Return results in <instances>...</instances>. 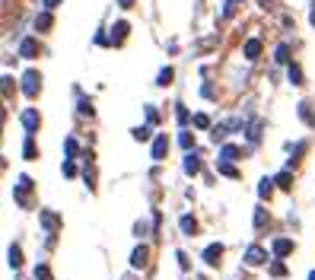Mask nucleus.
<instances>
[{
    "mask_svg": "<svg viewBox=\"0 0 315 280\" xmlns=\"http://www.w3.org/2000/svg\"><path fill=\"white\" fill-rule=\"evenodd\" d=\"M229 3H239V0H229Z\"/></svg>",
    "mask_w": 315,
    "mask_h": 280,
    "instance_id": "nucleus-37",
    "label": "nucleus"
},
{
    "mask_svg": "<svg viewBox=\"0 0 315 280\" xmlns=\"http://www.w3.org/2000/svg\"><path fill=\"white\" fill-rule=\"evenodd\" d=\"M223 159H226V163H229V159H239V146L226 143V146H223Z\"/></svg>",
    "mask_w": 315,
    "mask_h": 280,
    "instance_id": "nucleus-20",
    "label": "nucleus"
},
{
    "mask_svg": "<svg viewBox=\"0 0 315 280\" xmlns=\"http://www.w3.org/2000/svg\"><path fill=\"white\" fill-rule=\"evenodd\" d=\"M194 124H198V128H207V124H210V118H207V115H194Z\"/></svg>",
    "mask_w": 315,
    "mask_h": 280,
    "instance_id": "nucleus-31",
    "label": "nucleus"
},
{
    "mask_svg": "<svg viewBox=\"0 0 315 280\" xmlns=\"http://www.w3.org/2000/svg\"><path fill=\"white\" fill-rule=\"evenodd\" d=\"M166 150H169V140H166V134H159L153 140V159H166Z\"/></svg>",
    "mask_w": 315,
    "mask_h": 280,
    "instance_id": "nucleus-6",
    "label": "nucleus"
},
{
    "mask_svg": "<svg viewBox=\"0 0 315 280\" xmlns=\"http://www.w3.org/2000/svg\"><path fill=\"white\" fill-rule=\"evenodd\" d=\"M290 252H293V242H290V239H277V242H274V255H277V258L290 255Z\"/></svg>",
    "mask_w": 315,
    "mask_h": 280,
    "instance_id": "nucleus-11",
    "label": "nucleus"
},
{
    "mask_svg": "<svg viewBox=\"0 0 315 280\" xmlns=\"http://www.w3.org/2000/svg\"><path fill=\"white\" fill-rule=\"evenodd\" d=\"M264 258H267V252H264V249H258V245H252V249L245 252V264H249V268H258V264H264Z\"/></svg>",
    "mask_w": 315,
    "mask_h": 280,
    "instance_id": "nucleus-4",
    "label": "nucleus"
},
{
    "mask_svg": "<svg viewBox=\"0 0 315 280\" xmlns=\"http://www.w3.org/2000/svg\"><path fill=\"white\" fill-rule=\"evenodd\" d=\"M309 280H315V271H312V274H309Z\"/></svg>",
    "mask_w": 315,
    "mask_h": 280,
    "instance_id": "nucleus-36",
    "label": "nucleus"
},
{
    "mask_svg": "<svg viewBox=\"0 0 315 280\" xmlns=\"http://www.w3.org/2000/svg\"><path fill=\"white\" fill-rule=\"evenodd\" d=\"M159 86H169L172 83V67H166V70H159V80H156Z\"/></svg>",
    "mask_w": 315,
    "mask_h": 280,
    "instance_id": "nucleus-23",
    "label": "nucleus"
},
{
    "mask_svg": "<svg viewBox=\"0 0 315 280\" xmlns=\"http://www.w3.org/2000/svg\"><path fill=\"white\" fill-rule=\"evenodd\" d=\"M185 172H188V175L200 172V156L198 153H188V156H185Z\"/></svg>",
    "mask_w": 315,
    "mask_h": 280,
    "instance_id": "nucleus-10",
    "label": "nucleus"
},
{
    "mask_svg": "<svg viewBox=\"0 0 315 280\" xmlns=\"http://www.w3.org/2000/svg\"><path fill=\"white\" fill-rule=\"evenodd\" d=\"M274 57H277L280 64H284V61H290V48H286V45H280V48H277V55H274Z\"/></svg>",
    "mask_w": 315,
    "mask_h": 280,
    "instance_id": "nucleus-27",
    "label": "nucleus"
},
{
    "mask_svg": "<svg viewBox=\"0 0 315 280\" xmlns=\"http://www.w3.org/2000/svg\"><path fill=\"white\" fill-rule=\"evenodd\" d=\"M217 172H223V175H229V178H239V169H236V166H229L226 159H220V163H217Z\"/></svg>",
    "mask_w": 315,
    "mask_h": 280,
    "instance_id": "nucleus-13",
    "label": "nucleus"
},
{
    "mask_svg": "<svg viewBox=\"0 0 315 280\" xmlns=\"http://www.w3.org/2000/svg\"><path fill=\"white\" fill-rule=\"evenodd\" d=\"M6 255H10V268H19V264H23V252H19V245H10Z\"/></svg>",
    "mask_w": 315,
    "mask_h": 280,
    "instance_id": "nucleus-15",
    "label": "nucleus"
},
{
    "mask_svg": "<svg viewBox=\"0 0 315 280\" xmlns=\"http://www.w3.org/2000/svg\"><path fill=\"white\" fill-rule=\"evenodd\" d=\"M29 195H32V178H19L16 182V191H13V197H16L19 207H29Z\"/></svg>",
    "mask_w": 315,
    "mask_h": 280,
    "instance_id": "nucleus-1",
    "label": "nucleus"
},
{
    "mask_svg": "<svg viewBox=\"0 0 315 280\" xmlns=\"http://www.w3.org/2000/svg\"><path fill=\"white\" fill-rule=\"evenodd\" d=\"M290 83H296V86L303 83V70H299L296 64H290Z\"/></svg>",
    "mask_w": 315,
    "mask_h": 280,
    "instance_id": "nucleus-22",
    "label": "nucleus"
},
{
    "mask_svg": "<svg viewBox=\"0 0 315 280\" xmlns=\"http://www.w3.org/2000/svg\"><path fill=\"white\" fill-rule=\"evenodd\" d=\"M134 140H150V128H134Z\"/></svg>",
    "mask_w": 315,
    "mask_h": 280,
    "instance_id": "nucleus-29",
    "label": "nucleus"
},
{
    "mask_svg": "<svg viewBox=\"0 0 315 280\" xmlns=\"http://www.w3.org/2000/svg\"><path fill=\"white\" fill-rule=\"evenodd\" d=\"M309 19H312V26H315V3H312V10H309Z\"/></svg>",
    "mask_w": 315,
    "mask_h": 280,
    "instance_id": "nucleus-35",
    "label": "nucleus"
},
{
    "mask_svg": "<svg viewBox=\"0 0 315 280\" xmlns=\"http://www.w3.org/2000/svg\"><path fill=\"white\" fill-rule=\"evenodd\" d=\"M80 115H92V105H89V99H80Z\"/></svg>",
    "mask_w": 315,
    "mask_h": 280,
    "instance_id": "nucleus-30",
    "label": "nucleus"
},
{
    "mask_svg": "<svg viewBox=\"0 0 315 280\" xmlns=\"http://www.w3.org/2000/svg\"><path fill=\"white\" fill-rule=\"evenodd\" d=\"M35 280H51V271L45 268V264H38V268H35Z\"/></svg>",
    "mask_w": 315,
    "mask_h": 280,
    "instance_id": "nucleus-26",
    "label": "nucleus"
},
{
    "mask_svg": "<svg viewBox=\"0 0 315 280\" xmlns=\"http://www.w3.org/2000/svg\"><path fill=\"white\" fill-rule=\"evenodd\" d=\"M38 89H42V77H38L35 70H29V73L23 77V92H26L29 99H35V96H38Z\"/></svg>",
    "mask_w": 315,
    "mask_h": 280,
    "instance_id": "nucleus-2",
    "label": "nucleus"
},
{
    "mask_svg": "<svg viewBox=\"0 0 315 280\" xmlns=\"http://www.w3.org/2000/svg\"><path fill=\"white\" fill-rule=\"evenodd\" d=\"M274 182H277L280 188H293V175H290V172H280V175L274 178Z\"/></svg>",
    "mask_w": 315,
    "mask_h": 280,
    "instance_id": "nucleus-18",
    "label": "nucleus"
},
{
    "mask_svg": "<svg viewBox=\"0 0 315 280\" xmlns=\"http://www.w3.org/2000/svg\"><path fill=\"white\" fill-rule=\"evenodd\" d=\"M42 3H45V10H55V6L61 3V0H42Z\"/></svg>",
    "mask_w": 315,
    "mask_h": 280,
    "instance_id": "nucleus-33",
    "label": "nucleus"
},
{
    "mask_svg": "<svg viewBox=\"0 0 315 280\" xmlns=\"http://www.w3.org/2000/svg\"><path fill=\"white\" fill-rule=\"evenodd\" d=\"M23 153H26V159H35V143H32V137L23 143Z\"/></svg>",
    "mask_w": 315,
    "mask_h": 280,
    "instance_id": "nucleus-25",
    "label": "nucleus"
},
{
    "mask_svg": "<svg viewBox=\"0 0 315 280\" xmlns=\"http://www.w3.org/2000/svg\"><path fill=\"white\" fill-rule=\"evenodd\" d=\"M23 128H26V134H35V131H38V112L35 109H26L23 112Z\"/></svg>",
    "mask_w": 315,
    "mask_h": 280,
    "instance_id": "nucleus-3",
    "label": "nucleus"
},
{
    "mask_svg": "<svg viewBox=\"0 0 315 280\" xmlns=\"http://www.w3.org/2000/svg\"><path fill=\"white\" fill-rule=\"evenodd\" d=\"M19 55L23 57H38V42L35 38H23V42H19Z\"/></svg>",
    "mask_w": 315,
    "mask_h": 280,
    "instance_id": "nucleus-5",
    "label": "nucleus"
},
{
    "mask_svg": "<svg viewBox=\"0 0 315 280\" xmlns=\"http://www.w3.org/2000/svg\"><path fill=\"white\" fill-rule=\"evenodd\" d=\"M271 191H274V185H271V178H264V182L258 185V195L261 197H271Z\"/></svg>",
    "mask_w": 315,
    "mask_h": 280,
    "instance_id": "nucleus-21",
    "label": "nucleus"
},
{
    "mask_svg": "<svg viewBox=\"0 0 315 280\" xmlns=\"http://www.w3.org/2000/svg\"><path fill=\"white\" fill-rule=\"evenodd\" d=\"M264 223H267V210L258 207V210H255V226H258V229H264Z\"/></svg>",
    "mask_w": 315,
    "mask_h": 280,
    "instance_id": "nucleus-19",
    "label": "nucleus"
},
{
    "mask_svg": "<svg viewBox=\"0 0 315 280\" xmlns=\"http://www.w3.org/2000/svg\"><path fill=\"white\" fill-rule=\"evenodd\" d=\"M42 223H45V229H57V217H55V213H51V210H42Z\"/></svg>",
    "mask_w": 315,
    "mask_h": 280,
    "instance_id": "nucleus-16",
    "label": "nucleus"
},
{
    "mask_svg": "<svg viewBox=\"0 0 315 280\" xmlns=\"http://www.w3.org/2000/svg\"><path fill=\"white\" fill-rule=\"evenodd\" d=\"M284 274H286V268H284L280 261H274V264H271V277H284Z\"/></svg>",
    "mask_w": 315,
    "mask_h": 280,
    "instance_id": "nucleus-28",
    "label": "nucleus"
},
{
    "mask_svg": "<svg viewBox=\"0 0 315 280\" xmlns=\"http://www.w3.org/2000/svg\"><path fill=\"white\" fill-rule=\"evenodd\" d=\"M35 29H38V32H48V29H51V16H48V13L35 16Z\"/></svg>",
    "mask_w": 315,
    "mask_h": 280,
    "instance_id": "nucleus-17",
    "label": "nucleus"
},
{
    "mask_svg": "<svg viewBox=\"0 0 315 280\" xmlns=\"http://www.w3.org/2000/svg\"><path fill=\"white\" fill-rule=\"evenodd\" d=\"M178 143H182L185 150H191V143H194V134H191V131H182V137H178Z\"/></svg>",
    "mask_w": 315,
    "mask_h": 280,
    "instance_id": "nucleus-24",
    "label": "nucleus"
},
{
    "mask_svg": "<svg viewBox=\"0 0 315 280\" xmlns=\"http://www.w3.org/2000/svg\"><path fill=\"white\" fill-rule=\"evenodd\" d=\"M64 175H77V166H73V163H64Z\"/></svg>",
    "mask_w": 315,
    "mask_h": 280,
    "instance_id": "nucleus-32",
    "label": "nucleus"
},
{
    "mask_svg": "<svg viewBox=\"0 0 315 280\" xmlns=\"http://www.w3.org/2000/svg\"><path fill=\"white\" fill-rule=\"evenodd\" d=\"M131 3H134V0H118V6H124V10H127Z\"/></svg>",
    "mask_w": 315,
    "mask_h": 280,
    "instance_id": "nucleus-34",
    "label": "nucleus"
},
{
    "mask_svg": "<svg viewBox=\"0 0 315 280\" xmlns=\"http://www.w3.org/2000/svg\"><path fill=\"white\" fill-rule=\"evenodd\" d=\"M261 55V42L258 38H252V42H245V57H249V61H255V57Z\"/></svg>",
    "mask_w": 315,
    "mask_h": 280,
    "instance_id": "nucleus-12",
    "label": "nucleus"
},
{
    "mask_svg": "<svg viewBox=\"0 0 315 280\" xmlns=\"http://www.w3.org/2000/svg\"><path fill=\"white\" fill-rule=\"evenodd\" d=\"M182 232H185V236H194V232H198V220H194V217H182Z\"/></svg>",
    "mask_w": 315,
    "mask_h": 280,
    "instance_id": "nucleus-14",
    "label": "nucleus"
},
{
    "mask_svg": "<svg viewBox=\"0 0 315 280\" xmlns=\"http://www.w3.org/2000/svg\"><path fill=\"white\" fill-rule=\"evenodd\" d=\"M220 255H223V245H207L204 261H207V264H220Z\"/></svg>",
    "mask_w": 315,
    "mask_h": 280,
    "instance_id": "nucleus-8",
    "label": "nucleus"
},
{
    "mask_svg": "<svg viewBox=\"0 0 315 280\" xmlns=\"http://www.w3.org/2000/svg\"><path fill=\"white\" fill-rule=\"evenodd\" d=\"M127 35V23H115L112 26V45H121Z\"/></svg>",
    "mask_w": 315,
    "mask_h": 280,
    "instance_id": "nucleus-9",
    "label": "nucleus"
},
{
    "mask_svg": "<svg viewBox=\"0 0 315 280\" xmlns=\"http://www.w3.org/2000/svg\"><path fill=\"white\" fill-rule=\"evenodd\" d=\"M146 258H150V249H146V245H140V249H134L131 264H134V268H143V264H146Z\"/></svg>",
    "mask_w": 315,
    "mask_h": 280,
    "instance_id": "nucleus-7",
    "label": "nucleus"
}]
</instances>
